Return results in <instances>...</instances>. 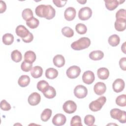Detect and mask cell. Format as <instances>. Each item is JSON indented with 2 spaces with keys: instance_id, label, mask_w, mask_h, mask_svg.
<instances>
[{
  "instance_id": "cell-16",
  "label": "cell",
  "mask_w": 126,
  "mask_h": 126,
  "mask_svg": "<svg viewBox=\"0 0 126 126\" xmlns=\"http://www.w3.org/2000/svg\"><path fill=\"white\" fill-rule=\"evenodd\" d=\"M94 90L97 95H101L105 92L106 90V87L104 83L98 82L94 85Z\"/></svg>"
},
{
  "instance_id": "cell-6",
  "label": "cell",
  "mask_w": 126,
  "mask_h": 126,
  "mask_svg": "<svg viewBox=\"0 0 126 126\" xmlns=\"http://www.w3.org/2000/svg\"><path fill=\"white\" fill-rule=\"evenodd\" d=\"M74 94L75 96L78 98H83L87 96L88 90L85 86L79 85L76 86L74 88Z\"/></svg>"
},
{
  "instance_id": "cell-19",
  "label": "cell",
  "mask_w": 126,
  "mask_h": 126,
  "mask_svg": "<svg viewBox=\"0 0 126 126\" xmlns=\"http://www.w3.org/2000/svg\"><path fill=\"white\" fill-rule=\"evenodd\" d=\"M97 75L100 79L105 80L107 79L109 76V71L108 69L105 67H101L97 70Z\"/></svg>"
},
{
  "instance_id": "cell-38",
  "label": "cell",
  "mask_w": 126,
  "mask_h": 126,
  "mask_svg": "<svg viewBox=\"0 0 126 126\" xmlns=\"http://www.w3.org/2000/svg\"><path fill=\"white\" fill-rule=\"evenodd\" d=\"M32 67V63L27 62L25 61H23L21 65V69L25 72H28L31 71Z\"/></svg>"
},
{
  "instance_id": "cell-5",
  "label": "cell",
  "mask_w": 126,
  "mask_h": 126,
  "mask_svg": "<svg viewBox=\"0 0 126 126\" xmlns=\"http://www.w3.org/2000/svg\"><path fill=\"white\" fill-rule=\"evenodd\" d=\"M92 15V10L89 7L81 8L78 12V17L82 21L88 20Z\"/></svg>"
},
{
  "instance_id": "cell-25",
  "label": "cell",
  "mask_w": 126,
  "mask_h": 126,
  "mask_svg": "<svg viewBox=\"0 0 126 126\" xmlns=\"http://www.w3.org/2000/svg\"><path fill=\"white\" fill-rule=\"evenodd\" d=\"M42 93L45 97L48 99L53 98L56 95V92L54 88L50 86L47 89Z\"/></svg>"
},
{
  "instance_id": "cell-20",
  "label": "cell",
  "mask_w": 126,
  "mask_h": 126,
  "mask_svg": "<svg viewBox=\"0 0 126 126\" xmlns=\"http://www.w3.org/2000/svg\"><path fill=\"white\" fill-rule=\"evenodd\" d=\"M104 57V53L100 50H96L91 52L89 54V58L94 61H98L102 59Z\"/></svg>"
},
{
  "instance_id": "cell-15",
  "label": "cell",
  "mask_w": 126,
  "mask_h": 126,
  "mask_svg": "<svg viewBox=\"0 0 126 126\" xmlns=\"http://www.w3.org/2000/svg\"><path fill=\"white\" fill-rule=\"evenodd\" d=\"M106 8L109 10H113L116 9L117 6L125 2V0H104Z\"/></svg>"
},
{
  "instance_id": "cell-30",
  "label": "cell",
  "mask_w": 126,
  "mask_h": 126,
  "mask_svg": "<svg viewBox=\"0 0 126 126\" xmlns=\"http://www.w3.org/2000/svg\"><path fill=\"white\" fill-rule=\"evenodd\" d=\"M22 16L24 20L26 21L30 20L33 17V12L30 8H26L24 9L22 13Z\"/></svg>"
},
{
  "instance_id": "cell-42",
  "label": "cell",
  "mask_w": 126,
  "mask_h": 126,
  "mask_svg": "<svg viewBox=\"0 0 126 126\" xmlns=\"http://www.w3.org/2000/svg\"><path fill=\"white\" fill-rule=\"evenodd\" d=\"M53 2L54 3L59 7H61L64 6L66 3L67 2V0H53Z\"/></svg>"
},
{
  "instance_id": "cell-46",
  "label": "cell",
  "mask_w": 126,
  "mask_h": 126,
  "mask_svg": "<svg viewBox=\"0 0 126 126\" xmlns=\"http://www.w3.org/2000/svg\"><path fill=\"white\" fill-rule=\"evenodd\" d=\"M77 1L79 3H80L81 4H85L86 2H87V0H77Z\"/></svg>"
},
{
  "instance_id": "cell-7",
  "label": "cell",
  "mask_w": 126,
  "mask_h": 126,
  "mask_svg": "<svg viewBox=\"0 0 126 126\" xmlns=\"http://www.w3.org/2000/svg\"><path fill=\"white\" fill-rule=\"evenodd\" d=\"M63 111L68 114H72L75 112L77 109V105L72 100L65 101L63 106Z\"/></svg>"
},
{
  "instance_id": "cell-39",
  "label": "cell",
  "mask_w": 126,
  "mask_h": 126,
  "mask_svg": "<svg viewBox=\"0 0 126 126\" xmlns=\"http://www.w3.org/2000/svg\"><path fill=\"white\" fill-rule=\"evenodd\" d=\"M126 10L125 9H119L116 14V18L118 19H126Z\"/></svg>"
},
{
  "instance_id": "cell-28",
  "label": "cell",
  "mask_w": 126,
  "mask_h": 126,
  "mask_svg": "<svg viewBox=\"0 0 126 126\" xmlns=\"http://www.w3.org/2000/svg\"><path fill=\"white\" fill-rule=\"evenodd\" d=\"M11 58L14 62L18 63L22 60V55L19 51L18 50H14L11 52Z\"/></svg>"
},
{
  "instance_id": "cell-27",
  "label": "cell",
  "mask_w": 126,
  "mask_h": 126,
  "mask_svg": "<svg viewBox=\"0 0 126 126\" xmlns=\"http://www.w3.org/2000/svg\"><path fill=\"white\" fill-rule=\"evenodd\" d=\"M14 41L13 35L9 33L4 34L2 36V42L5 45H11Z\"/></svg>"
},
{
  "instance_id": "cell-41",
  "label": "cell",
  "mask_w": 126,
  "mask_h": 126,
  "mask_svg": "<svg viewBox=\"0 0 126 126\" xmlns=\"http://www.w3.org/2000/svg\"><path fill=\"white\" fill-rule=\"evenodd\" d=\"M119 65L122 70L124 71L126 70V57L122 58L120 60Z\"/></svg>"
},
{
  "instance_id": "cell-18",
  "label": "cell",
  "mask_w": 126,
  "mask_h": 126,
  "mask_svg": "<svg viewBox=\"0 0 126 126\" xmlns=\"http://www.w3.org/2000/svg\"><path fill=\"white\" fill-rule=\"evenodd\" d=\"M53 61L54 64L58 67H61L63 66L65 63L64 58L62 55H56L54 57Z\"/></svg>"
},
{
  "instance_id": "cell-2",
  "label": "cell",
  "mask_w": 126,
  "mask_h": 126,
  "mask_svg": "<svg viewBox=\"0 0 126 126\" xmlns=\"http://www.w3.org/2000/svg\"><path fill=\"white\" fill-rule=\"evenodd\" d=\"M90 44V39L88 37H83L72 42L71 47L75 50H81L88 48Z\"/></svg>"
},
{
  "instance_id": "cell-21",
  "label": "cell",
  "mask_w": 126,
  "mask_h": 126,
  "mask_svg": "<svg viewBox=\"0 0 126 126\" xmlns=\"http://www.w3.org/2000/svg\"><path fill=\"white\" fill-rule=\"evenodd\" d=\"M43 73V69L41 66H35L31 70V75L34 78H38L41 77Z\"/></svg>"
},
{
  "instance_id": "cell-10",
  "label": "cell",
  "mask_w": 126,
  "mask_h": 126,
  "mask_svg": "<svg viewBox=\"0 0 126 126\" xmlns=\"http://www.w3.org/2000/svg\"><path fill=\"white\" fill-rule=\"evenodd\" d=\"M94 79V74L93 72L90 70L85 71L82 75V80L86 84L89 85L93 83Z\"/></svg>"
},
{
  "instance_id": "cell-1",
  "label": "cell",
  "mask_w": 126,
  "mask_h": 126,
  "mask_svg": "<svg viewBox=\"0 0 126 126\" xmlns=\"http://www.w3.org/2000/svg\"><path fill=\"white\" fill-rule=\"evenodd\" d=\"M35 12L37 16L45 18L47 20L53 18L56 14L55 9L52 6L44 4L38 5L35 8Z\"/></svg>"
},
{
  "instance_id": "cell-31",
  "label": "cell",
  "mask_w": 126,
  "mask_h": 126,
  "mask_svg": "<svg viewBox=\"0 0 126 126\" xmlns=\"http://www.w3.org/2000/svg\"><path fill=\"white\" fill-rule=\"evenodd\" d=\"M39 24V20L34 17H33L30 20L26 21V24L31 29H33L36 28Z\"/></svg>"
},
{
  "instance_id": "cell-22",
  "label": "cell",
  "mask_w": 126,
  "mask_h": 126,
  "mask_svg": "<svg viewBox=\"0 0 126 126\" xmlns=\"http://www.w3.org/2000/svg\"><path fill=\"white\" fill-rule=\"evenodd\" d=\"M58 75V71L55 68L51 67L47 69L45 71V76L49 79H54Z\"/></svg>"
},
{
  "instance_id": "cell-37",
  "label": "cell",
  "mask_w": 126,
  "mask_h": 126,
  "mask_svg": "<svg viewBox=\"0 0 126 126\" xmlns=\"http://www.w3.org/2000/svg\"><path fill=\"white\" fill-rule=\"evenodd\" d=\"M95 122L94 117L91 115H87L84 118V123L88 126H92Z\"/></svg>"
},
{
  "instance_id": "cell-44",
  "label": "cell",
  "mask_w": 126,
  "mask_h": 126,
  "mask_svg": "<svg viewBox=\"0 0 126 126\" xmlns=\"http://www.w3.org/2000/svg\"><path fill=\"white\" fill-rule=\"evenodd\" d=\"M6 9V5L4 1L0 0V13L4 12Z\"/></svg>"
},
{
  "instance_id": "cell-17",
  "label": "cell",
  "mask_w": 126,
  "mask_h": 126,
  "mask_svg": "<svg viewBox=\"0 0 126 126\" xmlns=\"http://www.w3.org/2000/svg\"><path fill=\"white\" fill-rule=\"evenodd\" d=\"M115 28L119 32H123L126 29V19H118L115 22Z\"/></svg>"
},
{
  "instance_id": "cell-34",
  "label": "cell",
  "mask_w": 126,
  "mask_h": 126,
  "mask_svg": "<svg viewBox=\"0 0 126 126\" xmlns=\"http://www.w3.org/2000/svg\"><path fill=\"white\" fill-rule=\"evenodd\" d=\"M62 32L63 35L67 37H71L74 35L73 30L69 27H64L62 29Z\"/></svg>"
},
{
  "instance_id": "cell-45",
  "label": "cell",
  "mask_w": 126,
  "mask_h": 126,
  "mask_svg": "<svg viewBox=\"0 0 126 126\" xmlns=\"http://www.w3.org/2000/svg\"><path fill=\"white\" fill-rule=\"evenodd\" d=\"M126 42H125L121 46V50L125 54L126 53Z\"/></svg>"
},
{
  "instance_id": "cell-3",
  "label": "cell",
  "mask_w": 126,
  "mask_h": 126,
  "mask_svg": "<svg viewBox=\"0 0 126 126\" xmlns=\"http://www.w3.org/2000/svg\"><path fill=\"white\" fill-rule=\"evenodd\" d=\"M110 116L114 119L118 120L121 123L126 122V112L118 108H114L110 111Z\"/></svg>"
},
{
  "instance_id": "cell-36",
  "label": "cell",
  "mask_w": 126,
  "mask_h": 126,
  "mask_svg": "<svg viewBox=\"0 0 126 126\" xmlns=\"http://www.w3.org/2000/svg\"><path fill=\"white\" fill-rule=\"evenodd\" d=\"M70 126H82L81 117L78 115L73 116L70 121Z\"/></svg>"
},
{
  "instance_id": "cell-26",
  "label": "cell",
  "mask_w": 126,
  "mask_h": 126,
  "mask_svg": "<svg viewBox=\"0 0 126 126\" xmlns=\"http://www.w3.org/2000/svg\"><path fill=\"white\" fill-rule=\"evenodd\" d=\"M108 41L109 44L111 46L113 47H115L119 44L120 41V38L118 35L114 34L109 36Z\"/></svg>"
},
{
  "instance_id": "cell-14",
  "label": "cell",
  "mask_w": 126,
  "mask_h": 126,
  "mask_svg": "<svg viewBox=\"0 0 126 126\" xmlns=\"http://www.w3.org/2000/svg\"><path fill=\"white\" fill-rule=\"evenodd\" d=\"M76 14V10L74 7H68L64 11V16L67 21H70L75 18Z\"/></svg>"
},
{
  "instance_id": "cell-11",
  "label": "cell",
  "mask_w": 126,
  "mask_h": 126,
  "mask_svg": "<svg viewBox=\"0 0 126 126\" xmlns=\"http://www.w3.org/2000/svg\"><path fill=\"white\" fill-rule=\"evenodd\" d=\"M125 86V82L122 79L118 78L116 79L112 85L114 91L116 93L121 92L124 89Z\"/></svg>"
},
{
  "instance_id": "cell-23",
  "label": "cell",
  "mask_w": 126,
  "mask_h": 126,
  "mask_svg": "<svg viewBox=\"0 0 126 126\" xmlns=\"http://www.w3.org/2000/svg\"><path fill=\"white\" fill-rule=\"evenodd\" d=\"M36 58L35 53L32 51H28L24 54L25 61L30 63H32L35 61Z\"/></svg>"
},
{
  "instance_id": "cell-43",
  "label": "cell",
  "mask_w": 126,
  "mask_h": 126,
  "mask_svg": "<svg viewBox=\"0 0 126 126\" xmlns=\"http://www.w3.org/2000/svg\"><path fill=\"white\" fill-rule=\"evenodd\" d=\"M33 39V36L32 33L30 32L29 34L26 38H22V40L26 43H30L32 41Z\"/></svg>"
},
{
  "instance_id": "cell-8",
  "label": "cell",
  "mask_w": 126,
  "mask_h": 126,
  "mask_svg": "<svg viewBox=\"0 0 126 126\" xmlns=\"http://www.w3.org/2000/svg\"><path fill=\"white\" fill-rule=\"evenodd\" d=\"M67 76L70 79H74L79 76L81 73L80 68L77 65L69 67L66 70Z\"/></svg>"
},
{
  "instance_id": "cell-40",
  "label": "cell",
  "mask_w": 126,
  "mask_h": 126,
  "mask_svg": "<svg viewBox=\"0 0 126 126\" xmlns=\"http://www.w3.org/2000/svg\"><path fill=\"white\" fill-rule=\"evenodd\" d=\"M0 108L4 111H8L11 109V106L5 100L3 99L0 102Z\"/></svg>"
},
{
  "instance_id": "cell-9",
  "label": "cell",
  "mask_w": 126,
  "mask_h": 126,
  "mask_svg": "<svg viewBox=\"0 0 126 126\" xmlns=\"http://www.w3.org/2000/svg\"><path fill=\"white\" fill-rule=\"evenodd\" d=\"M65 116L61 113H58L56 114L53 118L52 123L56 126H60L63 125L66 122Z\"/></svg>"
},
{
  "instance_id": "cell-24",
  "label": "cell",
  "mask_w": 126,
  "mask_h": 126,
  "mask_svg": "<svg viewBox=\"0 0 126 126\" xmlns=\"http://www.w3.org/2000/svg\"><path fill=\"white\" fill-rule=\"evenodd\" d=\"M30 82V78L29 76L23 75L21 76L18 81L19 85L21 87H25L27 86Z\"/></svg>"
},
{
  "instance_id": "cell-35",
  "label": "cell",
  "mask_w": 126,
  "mask_h": 126,
  "mask_svg": "<svg viewBox=\"0 0 126 126\" xmlns=\"http://www.w3.org/2000/svg\"><path fill=\"white\" fill-rule=\"evenodd\" d=\"M75 30L77 33L80 34H83L86 33L87 28L86 25L82 23L77 24L75 26Z\"/></svg>"
},
{
  "instance_id": "cell-13",
  "label": "cell",
  "mask_w": 126,
  "mask_h": 126,
  "mask_svg": "<svg viewBox=\"0 0 126 126\" xmlns=\"http://www.w3.org/2000/svg\"><path fill=\"white\" fill-rule=\"evenodd\" d=\"M16 34L22 38H26L30 33L29 31L23 25L18 26L15 30Z\"/></svg>"
},
{
  "instance_id": "cell-29",
  "label": "cell",
  "mask_w": 126,
  "mask_h": 126,
  "mask_svg": "<svg viewBox=\"0 0 126 126\" xmlns=\"http://www.w3.org/2000/svg\"><path fill=\"white\" fill-rule=\"evenodd\" d=\"M52 110L50 109H45L41 114V120L43 122H47L49 120L52 115Z\"/></svg>"
},
{
  "instance_id": "cell-33",
  "label": "cell",
  "mask_w": 126,
  "mask_h": 126,
  "mask_svg": "<svg viewBox=\"0 0 126 126\" xmlns=\"http://www.w3.org/2000/svg\"><path fill=\"white\" fill-rule=\"evenodd\" d=\"M116 104L121 107H124L126 105V94H122L118 96L116 99Z\"/></svg>"
},
{
  "instance_id": "cell-4",
  "label": "cell",
  "mask_w": 126,
  "mask_h": 126,
  "mask_svg": "<svg viewBox=\"0 0 126 126\" xmlns=\"http://www.w3.org/2000/svg\"><path fill=\"white\" fill-rule=\"evenodd\" d=\"M106 98L104 96H102L97 99L92 101L89 104V108L91 110L94 112L99 111L103 105L105 103Z\"/></svg>"
},
{
  "instance_id": "cell-32",
  "label": "cell",
  "mask_w": 126,
  "mask_h": 126,
  "mask_svg": "<svg viewBox=\"0 0 126 126\" xmlns=\"http://www.w3.org/2000/svg\"><path fill=\"white\" fill-rule=\"evenodd\" d=\"M49 85L48 83L45 80H41L39 81L37 84V89L42 93H43L44 91H45L49 87Z\"/></svg>"
},
{
  "instance_id": "cell-12",
  "label": "cell",
  "mask_w": 126,
  "mask_h": 126,
  "mask_svg": "<svg viewBox=\"0 0 126 126\" xmlns=\"http://www.w3.org/2000/svg\"><path fill=\"white\" fill-rule=\"evenodd\" d=\"M41 100L40 95L36 93L33 92L28 97V102L32 106H35L38 104Z\"/></svg>"
}]
</instances>
